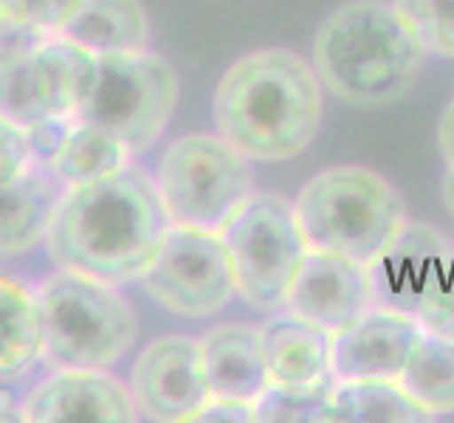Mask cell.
<instances>
[{"label": "cell", "mask_w": 454, "mask_h": 423, "mask_svg": "<svg viewBox=\"0 0 454 423\" xmlns=\"http://www.w3.org/2000/svg\"><path fill=\"white\" fill-rule=\"evenodd\" d=\"M169 226L155 178L133 164L114 178L66 190L45 255L54 269L121 288L142 282Z\"/></svg>", "instance_id": "obj_1"}, {"label": "cell", "mask_w": 454, "mask_h": 423, "mask_svg": "<svg viewBox=\"0 0 454 423\" xmlns=\"http://www.w3.org/2000/svg\"><path fill=\"white\" fill-rule=\"evenodd\" d=\"M322 80L288 49H262L231 62L215 90V124L254 164L305 153L322 128Z\"/></svg>", "instance_id": "obj_2"}, {"label": "cell", "mask_w": 454, "mask_h": 423, "mask_svg": "<svg viewBox=\"0 0 454 423\" xmlns=\"http://www.w3.org/2000/svg\"><path fill=\"white\" fill-rule=\"evenodd\" d=\"M427 49L384 0H350L322 20L313 68L336 99L356 107L398 102L424 68Z\"/></svg>", "instance_id": "obj_3"}, {"label": "cell", "mask_w": 454, "mask_h": 423, "mask_svg": "<svg viewBox=\"0 0 454 423\" xmlns=\"http://www.w3.org/2000/svg\"><path fill=\"white\" fill-rule=\"evenodd\" d=\"M310 248L372 265L406 226V203L381 172L339 164L317 172L294 200Z\"/></svg>", "instance_id": "obj_4"}, {"label": "cell", "mask_w": 454, "mask_h": 423, "mask_svg": "<svg viewBox=\"0 0 454 423\" xmlns=\"http://www.w3.org/2000/svg\"><path fill=\"white\" fill-rule=\"evenodd\" d=\"M35 288L49 370H111L136 344V310L114 282L57 269Z\"/></svg>", "instance_id": "obj_5"}, {"label": "cell", "mask_w": 454, "mask_h": 423, "mask_svg": "<svg viewBox=\"0 0 454 423\" xmlns=\"http://www.w3.org/2000/svg\"><path fill=\"white\" fill-rule=\"evenodd\" d=\"M252 164L221 133L172 138L155 169L169 223L223 234L254 198Z\"/></svg>", "instance_id": "obj_6"}, {"label": "cell", "mask_w": 454, "mask_h": 423, "mask_svg": "<svg viewBox=\"0 0 454 423\" xmlns=\"http://www.w3.org/2000/svg\"><path fill=\"white\" fill-rule=\"evenodd\" d=\"M238 296L260 313L286 310L294 279L310 252L294 200L254 192L223 231Z\"/></svg>", "instance_id": "obj_7"}, {"label": "cell", "mask_w": 454, "mask_h": 423, "mask_svg": "<svg viewBox=\"0 0 454 423\" xmlns=\"http://www.w3.org/2000/svg\"><path fill=\"white\" fill-rule=\"evenodd\" d=\"M99 57L62 37L45 35L0 57V116L23 130L80 119L97 85Z\"/></svg>", "instance_id": "obj_8"}, {"label": "cell", "mask_w": 454, "mask_h": 423, "mask_svg": "<svg viewBox=\"0 0 454 423\" xmlns=\"http://www.w3.org/2000/svg\"><path fill=\"white\" fill-rule=\"evenodd\" d=\"M178 105V74L155 51L99 57L97 85L80 119L116 133L136 155L161 138Z\"/></svg>", "instance_id": "obj_9"}, {"label": "cell", "mask_w": 454, "mask_h": 423, "mask_svg": "<svg viewBox=\"0 0 454 423\" xmlns=\"http://www.w3.org/2000/svg\"><path fill=\"white\" fill-rule=\"evenodd\" d=\"M142 288L159 308L184 319H207L221 313L238 296L223 234L172 223L142 277Z\"/></svg>", "instance_id": "obj_10"}, {"label": "cell", "mask_w": 454, "mask_h": 423, "mask_svg": "<svg viewBox=\"0 0 454 423\" xmlns=\"http://www.w3.org/2000/svg\"><path fill=\"white\" fill-rule=\"evenodd\" d=\"M128 384L142 418L155 423H190L212 401L198 336L153 339L133 362Z\"/></svg>", "instance_id": "obj_11"}, {"label": "cell", "mask_w": 454, "mask_h": 423, "mask_svg": "<svg viewBox=\"0 0 454 423\" xmlns=\"http://www.w3.org/2000/svg\"><path fill=\"white\" fill-rule=\"evenodd\" d=\"M23 423H136L138 403L111 370H49L20 401Z\"/></svg>", "instance_id": "obj_12"}, {"label": "cell", "mask_w": 454, "mask_h": 423, "mask_svg": "<svg viewBox=\"0 0 454 423\" xmlns=\"http://www.w3.org/2000/svg\"><path fill=\"white\" fill-rule=\"evenodd\" d=\"M375 308L372 269L353 257L310 248L294 279L286 310L331 333H341Z\"/></svg>", "instance_id": "obj_13"}, {"label": "cell", "mask_w": 454, "mask_h": 423, "mask_svg": "<svg viewBox=\"0 0 454 423\" xmlns=\"http://www.w3.org/2000/svg\"><path fill=\"white\" fill-rule=\"evenodd\" d=\"M424 333V325L412 313L375 305L362 319L333 336V379L401 381Z\"/></svg>", "instance_id": "obj_14"}, {"label": "cell", "mask_w": 454, "mask_h": 423, "mask_svg": "<svg viewBox=\"0 0 454 423\" xmlns=\"http://www.w3.org/2000/svg\"><path fill=\"white\" fill-rule=\"evenodd\" d=\"M451 248L454 240H449L441 229L420 221H406L393 246L370 265L375 305L415 317L420 296L429 288L443 260L451 255Z\"/></svg>", "instance_id": "obj_15"}, {"label": "cell", "mask_w": 454, "mask_h": 423, "mask_svg": "<svg viewBox=\"0 0 454 423\" xmlns=\"http://www.w3.org/2000/svg\"><path fill=\"white\" fill-rule=\"evenodd\" d=\"M200 339L212 398L257 401L271 384L262 331L246 322L215 325Z\"/></svg>", "instance_id": "obj_16"}, {"label": "cell", "mask_w": 454, "mask_h": 423, "mask_svg": "<svg viewBox=\"0 0 454 423\" xmlns=\"http://www.w3.org/2000/svg\"><path fill=\"white\" fill-rule=\"evenodd\" d=\"M66 190L49 167H35L0 186V260L23 257L45 246Z\"/></svg>", "instance_id": "obj_17"}, {"label": "cell", "mask_w": 454, "mask_h": 423, "mask_svg": "<svg viewBox=\"0 0 454 423\" xmlns=\"http://www.w3.org/2000/svg\"><path fill=\"white\" fill-rule=\"evenodd\" d=\"M260 331L271 384H322L333 379L336 333L288 310L271 313Z\"/></svg>", "instance_id": "obj_18"}, {"label": "cell", "mask_w": 454, "mask_h": 423, "mask_svg": "<svg viewBox=\"0 0 454 423\" xmlns=\"http://www.w3.org/2000/svg\"><path fill=\"white\" fill-rule=\"evenodd\" d=\"M59 35L93 57L136 54L150 49V18L142 0H82Z\"/></svg>", "instance_id": "obj_19"}, {"label": "cell", "mask_w": 454, "mask_h": 423, "mask_svg": "<svg viewBox=\"0 0 454 423\" xmlns=\"http://www.w3.org/2000/svg\"><path fill=\"white\" fill-rule=\"evenodd\" d=\"M43 310L37 288L0 274V381L43 364Z\"/></svg>", "instance_id": "obj_20"}, {"label": "cell", "mask_w": 454, "mask_h": 423, "mask_svg": "<svg viewBox=\"0 0 454 423\" xmlns=\"http://www.w3.org/2000/svg\"><path fill=\"white\" fill-rule=\"evenodd\" d=\"M133 159L136 153L116 133L88 119H74L49 169L68 190H74V186H88L119 176L133 167Z\"/></svg>", "instance_id": "obj_21"}, {"label": "cell", "mask_w": 454, "mask_h": 423, "mask_svg": "<svg viewBox=\"0 0 454 423\" xmlns=\"http://www.w3.org/2000/svg\"><path fill=\"white\" fill-rule=\"evenodd\" d=\"M432 420L393 379L336 381L327 423H424Z\"/></svg>", "instance_id": "obj_22"}, {"label": "cell", "mask_w": 454, "mask_h": 423, "mask_svg": "<svg viewBox=\"0 0 454 423\" xmlns=\"http://www.w3.org/2000/svg\"><path fill=\"white\" fill-rule=\"evenodd\" d=\"M401 387L429 418L454 415V339L424 333L401 375Z\"/></svg>", "instance_id": "obj_23"}, {"label": "cell", "mask_w": 454, "mask_h": 423, "mask_svg": "<svg viewBox=\"0 0 454 423\" xmlns=\"http://www.w3.org/2000/svg\"><path fill=\"white\" fill-rule=\"evenodd\" d=\"M336 379L322 384H269L254 401L257 423H327Z\"/></svg>", "instance_id": "obj_24"}, {"label": "cell", "mask_w": 454, "mask_h": 423, "mask_svg": "<svg viewBox=\"0 0 454 423\" xmlns=\"http://www.w3.org/2000/svg\"><path fill=\"white\" fill-rule=\"evenodd\" d=\"M427 54L454 59V0H393Z\"/></svg>", "instance_id": "obj_25"}, {"label": "cell", "mask_w": 454, "mask_h": 423, "mask_svg": "<svg viewBox=\"0 0 454 423\" xmlns=\"http://www.w3.org/2000/svg\"><path fill=\"white\" fill-rule=\"evenodd\" d=\"M415 319L424 325L427 333L454 339V248L420 296Z\"/></svg>", "instance_id": "obj_26"}, {"label": "cell", "mask_w": 454, "mask_h": 423, "mask_svg": "<svg viewBox=\"0 0 454 423\" xmlns=\"http://www.w3.org/2000/svg\"><path fill=\"white\" fill-rule=\"evenodd\" d=\"M35 167H43V164H37L28 133L12 119L0 116V186L26 176V172Z\"/></svg>", "instance_id": "obj_27"}, {"label": "cell", "mask_w": 454, "mask_h": 423, "mask_svg": "<svg viewBox=\"0 0 454 423\" xmlns=\"http://www.w3.org/2000/svg\"><path fill=\"white\" fill-rule=\"evenodd\" d=\"M80 4L82 0H14V6L20 9L23 20L31 28L43 31V35H54V31H59Z\"/></svg>", "instance_id": "obj_28"}, {"label": "cell", "mask_w": 454, "mask_h": 423, "mask_svg": "<svg viewBox=\"0 0 454 423\" xmlns=\"http://www.w3.org/2000/svg\"><path fill=\"white\" fill-rule=\"evenodd\" d=\"M40 37L45 35L23 20V14L14 6V0H0V57L20 51L26 45L37 43Z\"/></svg>", "instance_id": "obj_29"}, {"label": "cell", "mask_w": 454, "mask_h": 423, "mask_svg": "<svg viewBox=\"0 0 454 423\" xmlns=\"http://www.w3.org/2000/svg\"><path fill=\"white\" fill-rule=\"evenodd\" d=\"M195 420L212 423H257L254 401H234V398H212Z\"/></svg>", "instance_id": "obj_30"}, {"label": "cell", "mask_w": 454, "mask_h": 423, "mask_svg": "<svg viewBox=\"0 0 454 423\" xmlns=\"http://www.w3.org/2000/svg\"><path fill=\"white\" fill-rule=\"evenodd\" d=\"M437 145H441L443 159L449 164H454V99L446 105L441 124H437Z\"/></svg>", "instance_id": "obj_31"}, {"label": "cell", "mask_w": 454, "mask_h": 423, "mask_svg": "<svg viewBox=\"0 0 454 423\" xmlns=\"http://www.w3.org/2000/svg\"><path fill=\"white\" fill-rule=\"evenodd\" d=\"M4 420H23V410H20V401H14L9 393L0 389V423Z\"/></svg>", "instance_id": "obj_32"}, {"label": "cell", "mask_w": 454, "mask_h": 423, "mask_svg": "<svg viewBox=\"0 0 454 423\" xmlns=\"http://www.w3.org/2000/svg\"><path fill=\"white\" fill-rule=\"evenodd\" d=\"M443 203L454 217V164H449L446 176H443Z\"/></svg>", "instance_id": "obj_33"}]
</instances>
